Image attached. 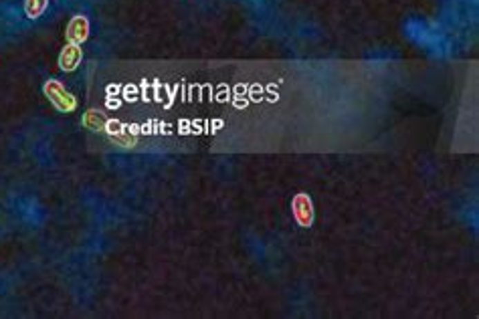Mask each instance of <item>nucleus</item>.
I'll return each mask as SVG.
<instances>
[{
	"mask_svg": "<svg viewBox=\"0 0 479 319\" xmlns=\"http://www.w3.org/2000/svg\"><path fill=\"white\" fill-rule=\"evenodd\" d=\"M43 93L45 97L53 104V107L61 113H73L77 109V97L57 79L45 81L43 85Z\"/></svg>",
	"mask_w": 479,
	"mask_h": 319,
	"instance_id": "nucleus-1",
	"label": "nucleus"
},
{
	"mask_svg": "<svg viewBox=\"0 0 479 319\" xmlns=\"http://www.w3.org/2000/svg\"><path fill=\"white\" fill-rule=\"evenodd\" d=\"M292 214L293 220L301 229H310L314 224V218H316L314 202H312V198L306 192H297L292 198Z\"/></svg>",
	"mask_w": 479,
	"mask_h": 319,
	"instance_id": "nucleus-2",
	"label": "nucleus"
},
{
	"mask_svg": "<svg viewBox=\"0 0 479 319\" xmlns=\"http://www.w3.org/2000/svg\"><path fill=\"white\" fill-rule=\"evenodd\" d=\"M106 133L107 137H109V142L111 144H115V146H120V148H133V146H138V137H135V133L130 132V128L128 126H124L122 122H107L106 126Z\"/></svg>",
	"mask_w": 479,
	"mask_h": 319,
	"instance_id": "nucleus-3",
	"label": "nucleus"
},
{
	"mask_svg": "<svg viewBox=\"0 0 479 319\" xmlns=\"http://www.w3.org/2000/svg\"><path fill=\"white\" fill-rule=\"evenodd\" d=\"M65 39L67 43L73 45H83L89 39V19L83 14H75L65 28Z\"/></svg>",
	"mask_w": 479,
	"mask_h": 319,
	"instance_id": "nucleus-4",
	"label": "nucleus"
},
{
	"mask_svg": "<svg viewBox=\"0 0 479 319\" xmlns=\"http://www.w3.org/2000/svg\"><path fill=\"white\" fill-rule=\"evenodd\" d=\"M81 59H83L81 45L67 43V45L63 47L61 55H59V69L65 71V73H71V71H75V69L79 67Z\"/></svg>",
	"mask_w": 479,
	"mask_h": 319,
	"instance_id": "nucleus-5",
	"label": "nucleus"
},
{
	"mask_svg": "<svg viewBox=\"0 0 479 319\" xmlns=\"http://www.w3.org/2000/svg\"><path fill=\"white\" fill-rule=\"evenodd\" d=\"M83 128L85 130H89V132H106V126H107V119L106 113H102V111H97V109H89L87 113H83Z\"/></svg>",
	"mask_w": 479,
	"mask_h": 319,
	"instance_id": "nucleus-6",
	"label": "nucleus"
},
{
	"mask_svg": "<svg viewBox=\"0 0 479 319\" xmlns=\"http://www.w3.org/2000/svg\"><path fill=\"white\" fill-rule=\"evenodd\" d=\"M49 6V0H25V14L28 19H39Z\"/></svg>",
	"mask_w": 479,
	"mask_h": 319,
	"instance_id": "nucleus-7",
	"label": "nucleus"
}]
</instances>
